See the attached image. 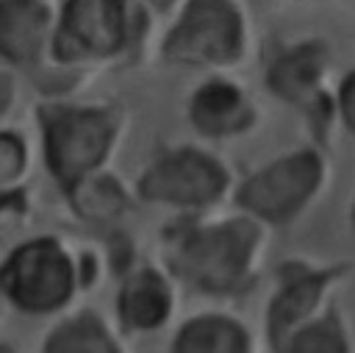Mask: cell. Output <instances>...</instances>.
<instances>
[{"mask_svg": "<svg viewBox=\"0 0 355 353\" xmlns=\"http://www.w3.org/2000/svg\"><path fill=\"white\" fill-rule=\"evenodd\" d=\"M258 236L252 220L197 225L172 242L169 264L197 292L236 295L247 286Z\"/></svg>", "mask_w": 355, "mask_h": 353, "instance_id": "6da1fadb", "label": "cell"}, {"mask_svg": "<svg viewBox=\"0 0 355 353\" xmlns=\"http://www.w3.org/2000/svg\"><path fill=\"white\" fill-rule=\"evenodd\" d=\"M44 158L67 186L94 172L114 145V117L89 106H44L39 111Z\"/></svg>", "mask_w": 355, "mask_h": 353, "instance_id": "7a4b0ae2", "label": "cell"}, {"mask_svg": "<svg viewBox=\"0 0 355 353\" xmlns=\"http://www.w3.org/2000/svg\"><path fill=\"white\" fill-rule=\"evenodd\" d=\"M0 284L6 297L25 314H50L75 292L78 270L53 236H39L14 247L3 264Z\"/></svg>", "mask_w": 355, "mask_h": 353, "instance_id": "3957f363", "label": "cell"}, {"mask_svg": "<svg viewBox=\"0 0 355 353\" xmlns=\"http://www.w3.org/2000/svg\"><path fill=\"white\" fill-rule=\"evenodd\" d=\"M244 50V22L230 0H189L166 33L164 56L175 64H230Z\"/></svg>", "mask_w": 355, "mask_h": 353, "instance_id": "277c9868", "label": "cell"}, {"mask_svg": "<svg viewBox=\"0 0 355 353\" xmlns=\"http://www.w3.org/2000/svg\"><path fill=\"white\" fill-rule=\"evenodd\" d=\"M324 167L313 150H297L252 172L236 192V203L258 220L283 225L316 195Z\"/></svg>", "mask_w": 355, "mask_h": 353, "instance_id": "5b68a950", "label": "cell"}, {"mask_svg": "<svg viewBox=\"0 0 355 353\" xmlns=\"http://www.w3.org/2000/svg\"><path fill=\"white\" fill-rule=\"evenodd\" d=\"M130 39L128 0H67L61 8L53 53L58 61L103 58L122 50Z\"/></svg>", "mask_w": 355, "mask_h": 353, "instance_id": "8992f818", "label": "cell"}, {"mask_svg": "<svg viewBox=\"0 0 355 353\" xmlns=\"http://www.w3.org/2000/svg\"><path fill=\"white\" fill-rule=\"evenodd\" d=\"M225 186L227 172L216 158L194 147H180L164 153L144 170L139 181V195L150 203L202 208L222 197Z\"/></svg>", "mask_w": 355, "mask_h": 353, "instance_id": "52a82bcc", "label": "cell"}, {"mask_svg": "<svg viewBox=\"0 0 355 353\" xmlns=\"http://www.w3.org/2000/svg\"><path fill=\"white\" fill-rule=\"evenodd\" d=\"M283 286L269 303L266 331L275 350H286L288 339L308 322L311 311L319 306L324 286L338 275V270H311L302 264H286L280 267Z\"/></svg>", "mask_w": 355, "mask_h": 353, "instance_id": "ba28073f", "label": "cell"}, {"mask_svg": "<svg viewBox=\"0 0 355 353\" xmlns=\"http://www.w3.org/2000/svg\"><path fill=\"white\" fill-rule=\"evenodd\" d=\"M324 67H327V50L316 42H302L275 56L266 72V83L277 97L302 106L308 111H319L324 108V95H322Z\"/></svg>", "mask_w": 355, "mask_h": 353, "instance_id": "9c48e42d", "label": "cell"}, {"mask_svg": "<svg viewBox=\"0 0 355 353\" xmlns=\"http://www.w3.org/2000/svg\"><path fill=\"white\" fill-rule=\"evenodd\" d=\"M191 125L205 136H233L252 125V106L227 81L202 83L189 103Z\"/></svg>", "mask_w": 355, "mask_h": 353, "instance_id": "30bf717a", "label": "cell"}, {"mask_svg": "<svg viewBox=\"0 0 355 353\" xmlns=\"http://www.w3.org/2000/svg\"><path fill=\"white\" fill-rule=\"evenodd\" d=\"M172 311V289L161 272L141 267L133 270L116 297V314L128 331H153L166 322Z\"/></svg>", "mask_w": 355, "mask_h": 353, "instance_id": "8fae6325", "label": "cell"}, {"mask_svg": "<svg viewBox=\"0 0 355 353\" xmlns=\"http://www.w3.org/2000/svg\"><path fill=\"white\" fill-rule=\"evenodd\" d=\"M50 8L42 0H3L0 3V47L6 61L31 64L47 42Z\"/></svg>", "mask_w": 355, "mask_h": 353, "instance_id": "7c38bea8", "label": "cell"}, {"mask_svg": "<svg viewBox=\"0 0 355 353\" xmlns=\"http://www.w3.org/2000/svg\"><path fill=\"white\" fill-rule=\"evenodd\" d=\"M247 347H250V334L236 320L222 314H205L189 320L172 342V350L180 353H241Z\"/></svg>", "mask_w": 355, "mask_h": 353, "instance_id": "4fadbf2b", "label": "cell"}, {"mask_svg": "<svg viewBox=\"0 0 355 353\" xmlns=\"http://www.w3.org/2000/svg\"><path fill=\"white\" fill-rule=\"evenodd\" d=\"M67 195L72 200V208L89 220V222H111L116 214L125 211L128 197L122 186L108 175H83L72 186H67Z\"/></svg>", "mask_w": 355, "mask_h": 353, "instance_id": "5bb4252c", "label": "cell"}, {"mask_svg": "<svg viewBox=\"0 0 355 353\" xmlns=\"http://www.w3.org/2000/svg\"><path fill=\"white\" fill-rule=\"evenodd\" d=\"M47 353H111L116 342L94 311H80L78 317L61 322L44 342Z\"/></svg>", "mask_w": 355, "mask_h": 353, "instance_id": "9a60e30c", "label": "cell"}, {"mask_svg": "<svg viewBox=\"0 0 355 353\" xmlns=\"http://www.w3.org/2000/svg\"><path fill=\"white\" fill-rule=\"evenodd\" d=\"M286 350L291 353H308V350H324V353H341L349 350L347 345V334L338 322L336 314H327L322 320H311L305 322L286 345Z\"/></svg>", "mask_w": 355, "mask_h": 353, "instance_id": "2e32d148", "label": "cell"}, {"mask_svg": "<svg viewBox=\"0 0 355 353\" xmlns=\"http://www.w3.org/2000/svg\"><path fill=\"white\" fill-rule=\"evenodd\" d=\"M25 164V145L14 136V133H3L0 139V178L3 183H11L17 178V172Z\"/></svg>", "mask_w": 355, "mask_h": 353, "instance_id": "e0dca14e", "label": "cell"}, {"mask_svg": "<svg viewBox=\"0 0 355 353\" xmlns=\"http://www.w3.org/2000/svg\"><path fill=\"white\" fill-rule=\"evenodd\" d=\"M338 111L344 125L355 133V69L349 75H344L341 86H338Z\"/></svg>", "mask_w": 355, "mask_h": 353, "instance_id": "ac0fdd59", "label": "cell"}, {"mask_svg": "<svg viewBox=\"0 0 355 353\" xmlns=\"http://www.w3.org/2000/svg\"><path fill=\"white\" fill-rule=\"evenodd\" d=\"M153 3H155V6H161V8H166V6L172 3V0H153Z\"/></svg>", "mask_w": 355, "mask_h": 353, "instance_id": "d6986e66", "label": "cell"}, {"mask_svg": "<svg viewBox=\"0 0 355 353\" xmlns=\"http://www.w3.org/2000/svg\"><path fill=\"white\" fill-rule=\"evenodd\" d=\"M352 222H355V211H352Z\"/></svg>", "mask_w": 355, "mask_h": 353, "instance_id": "ffe728a7", "label": "cell"}]
</instances>
